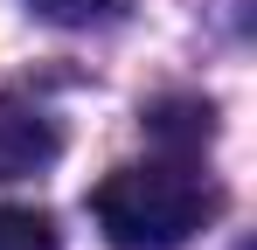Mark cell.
I'll return each instance as SVG.
<instances>
[{
  "label": "cell",
  "mask_w": 257,
  "mask_h": 250,
  "mask_svg": "<svg viewBox=\"0 0 257 250\" xmlns=\"http://www.w3.org/2000/svg\"><path fill=\"white\" fill-rule=\"evenodd\" d=\"M222 195L209 188V174H195L188 160H146V167H118L97 181L90 215L118 250H174L209 222Z\"/></svg>",
  "instance_id": "cell-1"
},
{
  "label": "cell",
  "mask_w": 257,
  "mask_h": 250,
  "mask_svg": "<svg viewBox=\"0 0 257 250\" xmlns=\"http://www.w3.org/2000/svg\"><path fill=\"white\" fill-rule=\"evenodd\" d=\"M28 7L42 21H56V28H111L132 0H28Z\"/></svg>",
  "instance_id": "cell-4"
},
{
  "label": "cell",
  "mask_w": 257,
  "mask_h": 250,
  "mask_svg": "<svg viewBox=\"0 0 257 250\" xmlns=\"http://www.w3.org/2000/svg\"><path fill=\"white\" fill-rule=\"evenodd\" d=\"M56 153H63L56 125H49L42 111H28V104H14V97H0V181L42 174Z\"/></svg>",
  "instance_id": "cell-2"
},
{
  "label": "cell",
  "mask_w": 257,
  "mask_h": 250,
  "mask_svg": "<svg viewBox=\"0 0 257 250\" xmlns=\"http://www.w3.org/2000/svg\"><path fill=\"white\" fill-rule=\"evenodd\" d=\"M146 125H153L167 146H181V160H188V153H202V146H209L215 111H209V104H153V111H146Z\"/></svg>",
  "instance_id": "cell-3"
},
{
  "label": "cell",
  "mask_w": 257,
  "mask_h": 250,
  "mask_svg": "<svg viewBox=\"0 0 257 250\" xmlns=\"http://www.w3.org/2000/svg\"><path fill=\"white\" fill-rule=\"evenodd\" d=\"M0 250H63L42 208H0Z\"/></svg>",
  "instance_id": "cell-5"
}]
</instances>
